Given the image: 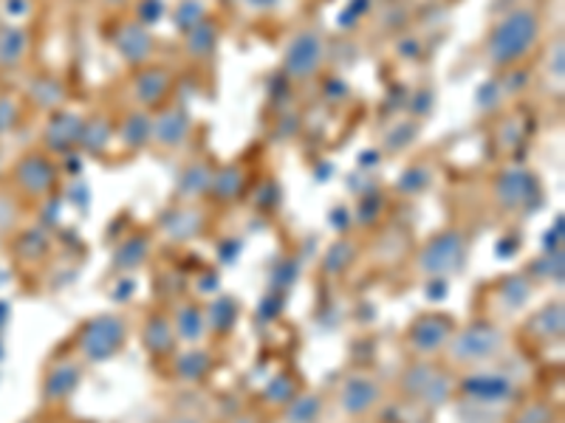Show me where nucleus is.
Here are the masks:
<instances>
[{
  "mask_svg": "<svg viewBox=\"0 0 565 423\" xmlns=\"http://www.w3.org/2000/svg\"><path fill=\"white\" fill-rule=\"evenodd\" d=\"M540 37H543V20H540L537 9L518 7L489 29L487 43H483V59L494 70L514 68L537 48Z\"/></svg>",
  "mask_w": 565,
  "mask_h": 423,
  "instance_id": "obj_1",
  "label": "nucleus"
},
{
  "mask_svg": "<svg viewBox=\"0 0 565 423\" xmlns=\"http://www.w3.org/2000/svg\"><path fill=\"white\" fill-rule=\"evenodd\" d=\"M450 361L458 367H481L503 352V330L492 322H472L456 330L447 345Z\"/></svg>",
  "mask_w": 565,
  "mask_h": 423,
  "instance_id": "obj_2",
  "label": "nucleus"
},
{
  "mask_svg": "<svg viewBox=\"0 0 565 423\" xmlns=\"http://www.w3.org/2000/svg\"><path fill=\"white\" fill-rule=\"evenodd\" d=\"M328 59V43L317 29H300L282 48V74L291 83H309Z\"/></svg>",
  "mask_w": 565,
  "mask_h": 423,
  "instance_id": "obj_3",
  "label": "nucleus"
},
{
  "mask_svg": "<svg viewBox=\"0 0 565 423\" xmlns=\"http://www.w3.org/2000/svg\"><path fill=\"white\" fill-rule=\"evenodd\" d=\"M125 341H128V322L116 314L94 316L79 327L77 334L79 356L85 361H94V365L114 359L116 352L125 347Z\"/></svg>",
  "mask_w": 565,
  "mask_h": 423,
  "instance_id": "obj_4",
  "label": "nucleus"
},
{
  "mask_svg": "<svg viewBox=\"0 0 565 423\" xmlns=\"http://www.w3.org/2000/svg\"><path fill=\"white\" fill-rule=\"evenodd\" d=\"M463 257H467V240L461 231H438L416 254V271L424 276H450L452 271L461 269Z\"/></svg>",
  "mask_w": 565,
  "mask_h": 423,
  "instance_id": "obj_5",
  "label": "nucleus"
},
{
  "mask_svg": "<svg viewBox=\"0 0 565 423\" xmlns=\"http://www.w3.org/2000/svg\"><path fill=\"white\" fill-rule=\"evenodd\" d=\"M175 85V74L168 68V65H156L148 63L141 65V68L134 70V77H130L128 94L134 108L141 110H159L170 102V94H173Z\"/></svg>",
  "mask_w": 565,
  "mask_h": 423,
  "instance_id": "obj_6",
  "label": "nucleus"
},
{
  "mask_svg": "<svg viewBox=\"0 0 565 423\" xmlns=\"http://www.w3.org/2000/svg\"><path fill=\"white\" fill-rule=\"evenodd\" d=\"M57 164H54V159L45 150L43 153H26L12 170V181L18 186V193L32 200L49 198L54 193V186H57Z\"/></svg>",
  "mask_w": 565,
  "mask_h": 423,
  "instance_id": "obj_7",
  "label": "nucleus"
},
{
  "mask_svg": "<svg viewBox=\"0 0 565 423\" xmlns=\"http://www.w3.org/2000/svg\"><path fill=\"white\" fill-rule=\"evenodd\" d=\"M452 334H456V322L447 314H422L411 327H407V345L422 359H433L441 350H447Z\"/></svg>",
  "mask_w": 565,
  "mask_h": 423,
  "instance_id": "obj_8",
  "label": "nucleus"
},
{
  "mask_svg": "<svg viewBox=\"0 0 565 423\" xmlns=\"http://www.w3.org/2000/svg\"><path fill=\"white\" fill-rule=\"evenodd\" d=\"M402 390H405L413 401H418V404L441 406L447 404V398L456 390V384H452V379L447 372L436 370V367L430 365H416L405 372Z\"/></svg>",
  "mask_w": 565,
  "mask_h": 423,
  "instance_id": "obj_9",
  "label": "nucleus"
},
{
  "mask_svg": "<svg viewBox=\"0 0 565 423\" xmlns=\"http://www.w3.org/2000/svg\"><path fill=\"white\" fill-rule=\"evenodd\" d=\"M110 43H114V52L119 54V59L128 63L134 70L141 68V65L153 63V32H150L145 23H139V20H125L122 26L114 32Z\"/></svg>",
  "mask_w": 565,
  "mask_h": 423,
  "instance_id": "obj_10",
  "label": "nucleus"
},
{
  "mask_svg": "<svg viewBox=\"0 0 565 423\" xmlns=\"http://www.w3.org/2000/svg\"><path fill=\"white\" fill-rule=\"evenodd\" d=\"M85 119L71 110H54L52 122L43 130V150L49 155H65L79 148Z\"/></svg>",
  "mask_w": 565,
  "mask_h": 423,
  "instance_id": "obj_11",
  "label": "nucleus"
},
{
  "mask_svg": "<svg viewBox=\"0 0 565 423\" xmlns=\"http://www.w3.org/2000/svg\"><path fill=\"white\" fill-rule=\"evenodd\" d=\"M190 130H193L190 113L181 105H164L153 113V135H150V141H156L164 150H179L190 139Z\"/></svg>",
  "mask_w": 565,
  "mask_h": 423,
  "instance_id": "obj_12",
  "label": "nucleus"
},
{
  "mask_svg": "<svg viewBox=\"0 0 565 423\" xmlns=\"http://www.w3.org/2000/svg\"><path fill=\"white\" fill-rule=\"evenodd\" d=\"M492 193L503 209L514 212L532 206V195H540V186L534 175L526 173V170H507L492 184Z\"/></svg>",
  "mask_w": 565,
  "mask_h": 423,
  "instance_id": "obj_13",
  "label": "nucleus"
},
{
  "mask_svg": "<svg viewBox=\"0 0 565 423\" xmlns=\"http://www.w3.org/2000/svg\"><path fill=\"white\" fill-rule=\"evenodd\" d=\"M382 401V387L367 376H348L340 387V406L348 415H365Z\"/></svg>",
  "mask_w": 565,
  "mask_h": 423,
  "instance_id": "obj_14",
  "label": "nucleus"
},
{
  "mask_svg": "<svg viewBox=\"0 0 565 423\" xmlns=\"http://www.w3.org/2000/svg\"><path fill=\"white\" fill-rule=\"evenodd\" d=\"M79 381H83V365L79 361H57V367L45 372L43 401L45 404H60V401L77 392Z\"/></svg>",
  "mask_w": 565,
  "mask_h": 423,
  "instance_id": "obj_15",
  "label": "nucleus"
},
{
  "mask_svg": "<svg viewBox=\"0 0 565 423\" xmlns=\"http://www.w3.org/2000/svg\"><path fill=\"white\" fill-rule=\"evenodd\" d=\"M175 327H173V319H170L164 311H153V314L145 319V327H141V341H145V350L150 352V356H156V359H161V356H170V352L175 350Z\"/></svg>",
  "mask_w": 565,
  "mask_h": 423,
  "instance_id": "obj_16",
  "label": "nucleus"
},
{
  "mask_svg": "<svg viewBox=\"0 0 565 423\" xmlns=\"http://www.w3.org/2000/svg\"><path fill=\"white\" fill-rule=\"evenodd\" d=\"M461 390L467 392L469 398H476L481 404H498V401H507L512 398L514 387L507 376H498V372H487V370H478L476 376H469L467 381L461 384Z\"/></svg>",
  "mask_w": 565,
  "mask_h": 423,
  "instance_id": "obj_17",
  "label": "nucleus"
},
{
  "mask_svg": "<svg viewBox=\"0 0 565 423\" xmlns=\"http://www.w3.org/2000/svg\"><path fill=\"white\" fill-rule=\"evenodd\" d=\"M116 135L122 141V148L128 150H141L150 144V135H153V113L150 110L134 108L128 116H125L119 128H116Z\"/></svg>",
  "mask_w": 565,
  "mask_h": 423,
  "instance_id": "obj_18",
  "label": "nucleus"
},
{
  "mask_svg": "<svg viewBox=\"0 0 565 423\" xmlns=\"http://www.w3.org/2000/svg\"><path fill=\"white\" fill-rule=\"evenodd\" d=\"M181 45H184V54L190 59H210L218 48V26L212 23L210 18H204L201 23H195L193 29L181 32Z\"/></svg>",
  "mask_w": 565,
  "mask_h": 423,
  "instance_id": "obj_19",
  "label": "nucleus"
},
{
  "mask_svg": "<svg viewBox=\"0 0 565 423\" xmlns=\"http://www.w3.org/2000/svg\"><path fill=\"white\" fill-rule=\"evenodd\" d=\"M212 175H215V167H212L210 161H193L190 167H184L179 178V200H186V204H193V200L204 198L210 195V184H212Z\"/></svg>",
  "mask_w": 565,
  "mask_h": 423,
  "instance_id": "obj_20",
  "label": "nucleus"
},
{
  "mask_svg": "<svg viewBox=\"0 0 565 423\" xmlns=\"http://www.w3.org/2000/svg\"><path fill=\"white\" fill-rule=\"evenodd\" d=\"M526 334L540 345L559 339L563 336V302H548L546 308H540L537 314L529 319Z\"/></svg>",
  "mask_w": 565,
  "mask_h": 423,
  "instance_id": "obj_21",
  "label": "nucleus"
},
{
  "mask_svg": "<svg viewBox=\"0 0 565 423\" xmlns=\"http://www.w3.org/2000/svg\"><path fill=\"white\" fill-rule=\"evenodd\" d=\"M246 189V173L241 164H226V167L215 170L210 184V198L221 200V204H230V200L238 198Z\"/></svg>",
  "mask_w": 565,
  "mask_h": 423,
  "instance_id": "obj_22",
  "label": "nucleus"
},
{
  "mask_svg": "<svg viewBox=\"0 0 565 423\" xmlns=\"http://www.w3.org/2000/svg\"><path fill=\"white\" fill-rule=\"evenodd\" d=\"M29 52V34L18 26L0 29V65L18 68Z\"/></svg>",
  "mask_w": 565,
  "mask_h": 423,
  "instance_id": "obj_23",
  "label": "nucleus"
},
{
  "mask_svg": "<svg viewBox=\"0 0 565 423\" xmlns=\"http://www.w3.org/2000/svg\"><path fill=\"white\" fill-rule=\"evenodd\" d=\"M173 327H175V336L184 341H201L206 330V316L199 305H181L173 316Z\"/></svg>",
  "mask_w": 565,
  "mask_h": 423,
  "instance_id": "obj_24",
  "label": "nucleus"
},
{
  "mask_svg": "<svg viewBox=\"0 0 565 423\" xmlns=\"http://www.w3.org/2000/svg\"><path fill=\"white\" fill-rule=\"evenodd\" d=\"M29 99L43 110H57L65 99V85L57 77H38L29 88Z\"/></svg>",
  "mask_w": 565,
  "mask_h": 423,
  "instance_id": "obj_25",
  "label": "nucleus"
},
{
  "mask_svg": "<svg viewBox=\"0 0 565 423\" xmlns=\"http://www.w3.org/2000/svg\"><path fill=\"white\" fill-rule=\"evenodd\" d=\"M116 135V128L108 122V119H85V128H83V139H79V150L85 153H103L108 148V141Z\"/></svg>",
  "mask_w": 565,
  "mask_h": 423,
  "instance_id": "obj_26",
  "label": "nucleus"
},
{
  "mask_svg": "<svg viewBox=\"0 0 565 423\" xmlns=\"http://www.w3.org/2000/svg\"><path fill=\"white\" fill-rule=\"evenodd\" d=\"M212 356L201 347H193V350L181 352V359L175 361V376L184 381H201L210 372Z\"/></svg>",
  "mask_w": 565,
  "mask_h": 423,
  "instance_id": "obj_27",
  "label": "nucleus"
},
{
  "mask_svg": "<svg viewBox=\"0 0 565 423\" xmlns=\"http://www.w3.org/2000/svg\"><path fill=\"white\" fill-rule=\"evenodd\" d=\"M148 254H150V238H145V235H130V238L119 246V251H116L114 263L116 269H125V271L139 269Z\"/></svg>",
  "mask_w": 565,
  "mask_h": 423,
  "instance_id": "obj_28",
  "label": "nucleus"
},
{
  "mask_svg": "<svg viewBox=\"0 0 565 423\" xmlns=\"http://www.w3.org/2000/svg\"><path fill=\"white\" fill-rule=\"evenodd\" d=\"M204 226V215L199 209H179L168 215V231L175 240L195 238V231H201Z\"/></svg>",
  "mask_w": 565,
  "mask_h": 423,
  "instance_id": "obj_29",
  "label": "nucleus"
},
{
  "mask_svg": "<svg viewBox=\"0 0 565 423\" xmlns=\"http://www.w3.org/2000/svg\"><path fill=\"white\" fill-rule=\"evenodd\" d=\"M235 319H238V305L232 300H215L212 302L206 325L215 327V330H230L235 325Z\"/></svg>",
  "mask_w": 565,
  "mask_h": 423,
  "instance_id": "obj_30",
  "label": "nucleus"
},
{
  "mask_svg": "<svg viewBox=\"0 0 565 423\" xmlns=\"http://www.w3.org/2000/svg\"><path fill=\"white\" fill-rule=\"evenodd\" d=\"M552 421H554V412L548 410L546 404H532L518 415V421L514 423H552Z\"/></svg>",
  "mask_w": 565,
  "mask_h": 423,
  "instance_id": "obj_31",
  "label": "nucleus"
},
{
  "mask_svg": "<svg viewBox=\"0 0 565 423\" xmlns=\"http://www.w3.org/2000/svg\"><path fill=\"white\" fill-rule=\"evenodd\" d=\"M130 3H134V0H97V7H105V9H110V12H116V9H125V7H130Z\"/></svg>",
  "mask_w": 565,
  "mask_h": 423,
  "instance_id": "obj_32",
  "label": "nucleus"
},
{
  "mask_svg": "<svg viewBox=\"0 0 565 423\" xmlns=\"http://www.w3.org/2000/svg\"><path fill=\"white\" fill-rule=\"evenodd\" d=\"M246 7L257 9V12H264V9H271L277 3V0H244Z\"/></svg>",
  "mask_w": 565,
  "mask_h": 423,
  "instance_id": "obj_33",
  "label": "nucleus"
},
{
  "mask_svg": "<svg viewBox=\"0 0 565 423\" xmlns=\"http://www.w3.org/2000/svg\"><path fill=\"white\" fill-rule=\"evenodd\" d=\"M164 423H204V421H201V417H195V415H175V417H168Z\"/></svg>",
  "mask_w": 565,
  "mask_h": 423,
  "instance_id": "obj_34",
  "label": "nucleus"
},
{
  "mask_svg": "<svg viewBox=\"0 0 565 423\" xmlns=\"http://www.w3.org/2000/svg\"><path fill=\"white\" fill-rule=\"evenodd\" d=\"M232 423H257V421H255V417H235Z\"/></svg>",
  "mask_w": 565,
  "mask_h": 423,
  "instance_id": "obj_35",
  "label": "nucleus"
}]
</instances>
